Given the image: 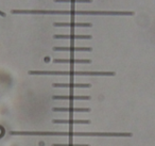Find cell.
Returning a JSON list of instances; mask_svg holds the SVG:
<instances>
[{
    "label": "cell",
    "instance_id": "1",
    "mask_svg": "<svg viewBox=\"0 0 155 146\" xmlns=\"http://www.w3.org/2000/svg\"><path fill=\"white\" fill-rule=\"evenodd\" d=\"M10 134L12 135H45V137H132L131 132H75V131H11Z\"/></svg>",
    "mask_w": 155,
    "mask_h": 146
},
{
    "label": "cell",
    "instance_id": "2",
    "mask_svg": "<svg viewBox=\"0 0 155 146\" xmlns=\"http://www.w3.org/2000/svg\"><path fill=\"white\" fill-rule=\"evenodd\" d=\"M12 14H54V15H134L133 11H80V10H12Z\"/></svg>",
    "mask_w": 155,
    "mask_h": 146
},
{
    "label": "cell",
    "instance_id": "3",
    "mask_svg": "<svg viewBox=\"0 0 155 146\" xmlns=\"http://www.w3.org/2000/svg\"><path fill=\"white\" fill-rule=\"evenodd\" d=\"M29 75L53 76H115L114 71H29Z\"/></svg>",
    "mask_w": 155,
    "mask_h": 146
},
{
    "label": "cell",
    "instance_id": "4",
    "mask_svg": "<svg viewBox=\"0 0 155 146\" xmlns=\"http://www.w3.org/2000/svg\"><path fill=\"white\" fill-rule=\"evenodd\" d=\"M91 96H84V95H54L52 99L54 100H89Z\"/></svg>",
    "mask_w": 155,
    "mask_h": 146
},
{
    "label": "cell",
    "instance_id": "5",
    "mask_svg": "<svg viewBox=\"0 0 155 146\" xmlns=\"http://www.w3.org/2000/svg\"><path fill=\"white\" fill-rule=\"evenodd\" d=\"M54 63H69V64H91V60L89 59H54Z\"/></svg>",
    "mask_w": 155,
    "mask_h": 146
},
{
    "label": "cell",
    "instance_id": "6",
    "mask_svg": "<svg viewBox=\"0 0 155 146\" xmlns=\"http://www.w3.org/2000/svg\"><path fill=\"white\" fill-rule=\"evenodd\" d=\"M53 37L56 40H91L93 36L88 34H54Z\"/></svg>",
    "mask_w": 155,
    "mask_h": 146
},
{
    "label": "cell",
    "instance_id": "7",
    "mask_svg": "<svg viewBox=\"0 0 155 146\" xmlns=\"http://www.w3.org/2000/svg\"><path fill=\"white\" fill-rule=\"evenodd\" d=\"M52 123L54 124H69V125H88L91 124L89 120H52Z\"/></svg>",
    "mask_w": 155,
    "mask_h": 146
},
{
    "label": "cell",
    "instance_id": "8",
    "mask_svg": "<svg viewBox=\"0 0 155 146\" xmlns=\"http://www.w3.org/2000/svg\"><path fill=\"white\" fill-rule=\"evenodd\" d=\"M54 27H69V28H78V27H88L91 28L93 25L91 23H54Z\"/></svg>",
    "mask_w": 155,
    "mask_h": 146
},
{
    "label": "cell",
    "instance_id": "9",
    "mask_svg": "<svg viewBox=\"0 0 155 146\" xmlns=\"http://www.w3.org/2000/svg\"><path fill=\"white\" fill-rule=\"evenodd\" d=\"M54 51H71V52H74V51H91L93 48L91 47H53Z\"/></svg>",
    "mask_w": 155,
    "mask_h": 146
},
{
    "label": "cell",
    "instance_id": "10",
    "mask_svg": "<svg viewBox=\"0 0 155 146\" xmlns=\"http://www.w3.org/2000/svg\"><path fill=\"white\" fill-rule=\"evenodd\" d=\"M52 111L54 112H69V113H73V112H91L89 108H52Z\"/></svg>",
    "mask_w": 155,
    "mask_h": 146
},
{
    "label": "cell",
    "instance_id": "11",
    "mask_svg": "<svg viewBox=\"0 0 155 146\" xmlns=\"http://www.w3.org/2000/svg\"><path fill=\"white\" fill-rule=\"evenodd\" d=\"M53 88H80V89H88L91 86V84L89 83H53L52 84Z\"/></svg>",
    "mask_w": 155,
    "mask_h": 146
},
{
    "label": "cell",
    "instance_id": "12",
    "mask_svg": "<svg viewBox=\"0 0 155 146\" xmlns=\"http://www.w3.org/2000/svg\"><path fill=\"white\" fill-rule=\"evenodd\" d=\"M54 2H71V3H91L93 0H53Z\"/></svg>",
    "mask_w": 155,
    "mask_h": 146
},
{
    "label": "cell",
    "instance_id": "13",
    "mask_svg": "<svg viewBox=\"0 0 155 146\" xmlns=\"http://www.w3.org/2000/svg\"><path fill=\"white\" fill-rule=\"evenodd\" d=\"M52 146H91L89 144H72V143H55V144H52Z\"/></svg>",
    "mask_w": 155,
    "mask_h": 146
},
{
    "label": "cell",
    "instance_id": "14",
    "mask_svg": "<svg viewBox=\"0 0 155 146\" xmlns=\"http://www.w3.org/2000/svg\"><path fill=\"white\" fill-rule=\"evenodd\" d=\"M0 15L2 16V17H5V12H2V11H0Z\"/></svg>",
    "mask_w": 155,
    "mask_h": 146
}]
</instances>
